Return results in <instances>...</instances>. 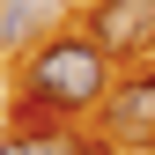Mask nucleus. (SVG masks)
<instances>
[{"instance_id": "2", "label": "nucleus", "mask_w": 155, "mask_h": 155, "mask_svg": "<svg viewBox=\"0 0 155 155\" xmlns=\"http://www.w3.org/2000/svg\"><path fill=\"white\" fill-rule=\"evenodd\" d=\"M89 37L111 52V59H140V52H155V0H96Z\"/></svg>"}, {"instance_id": "6", "label": "nucleus", "mask_w": 155, "mask_h": 155, "mask_svg": "<svg viewBox=\"0 0 155 155\" xmlns=\"http://www.w3.org/2000/svg\"><path fill=\"white\" fill-rule=\"evenodd\" d=\"M81 155H111V148H81Z\"/></svg>"}, {"instance_id": "3", "label": "nucleus", "mask_w": 155, "mask_h": 155, "mask_svg": "<svg viewBox=\"0 0 155 155\" xmlns=\"http://www.w3.org/2000/svg\"><path fill=\"white\" fill-rule=\"evenodd\" d=\"M111 133L118 140H148L155 133V74H140V81H126L111 96Z\"/></svg>"}, {"instance_id": "5", "label": "nucleus", "mask_w": 155, "mask_h": 155, "mask_svg": "<svg viewBox=\"0 0 155 155\" xmlns=\"http://www.w3.org/2000/svg\"><path fill=\"white\" fill-rule=\"evenodd\" d=\"M30 22H37V0H8V8H0V45H22Z\"/></svg>"}, {"instance_id": "1", "label": "nucleus", "mask_w": 155, "mask_h": 155, "mask_svg": "<svg viewBox=\"0 0 155 155\" xmlns=\"http://www.w3.org/2000/svg\"><path fill=\"white\" fill-rule=\"evenodd\" d=\"M104 89H111V52L96 37H52V45H37V59L22 74V104L30 111H59V118L104 104Z\"/></svg>"}, {"instance_id": "4", "label": "nucleus", "mask_w": 155, "mask_h": 155, "mask_svg": "<svg viewBox=\"0 0 155 155\" xmlns=\"http://www.w3.org/2000/svg\"><path fill=\"white\" fill-rule=\"evenodd\" d=\"M0 155H81V140H74L67 126H37V133H8Z\"/></svg>"}]
</instances>
